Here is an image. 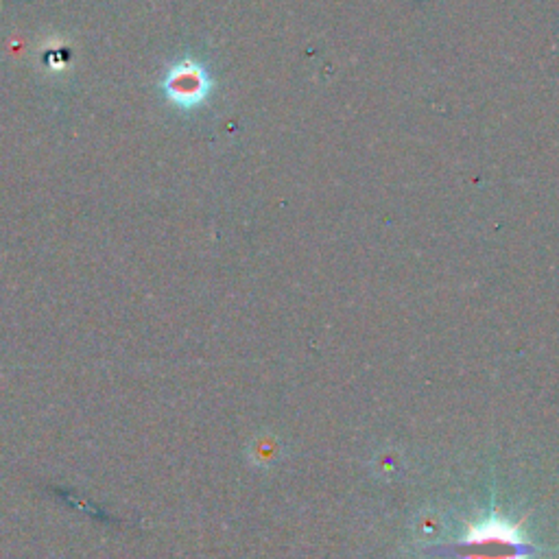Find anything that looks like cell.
Listing matches in <instances>:
<instances>
[{"label": "cell", "instance_id": "6da1fadb", "mask_svg": "<svg viewBox=\"0 0 559 559\" xmlns=\"http://www.w3.org/2000/svg\"><path fill=\"white\" fill-rule=\"evenodd\" d=\"M463 549V559H522L527 555V546L503 522H487L474 531L470 542H463Z\"/></svg>", "mask_w": 559, "mask_h": 559}, {"label": "cell", "instance_id": "7a4b0ae2", "mask_svg": "<svg viewBox=\"0 0 559 559\" xmlns=\"http://www.w3.org/2000/svg\"><path fill=\"white\" fill-rule=\"evenodd\" d=\"M166 90H169L171 99L180 103L182 107H193L208 92V77L204 70L193 64L177 66L166 81Z\"/></svg>", "mask_w": 559, "mask_h": 559}]
</instances>
